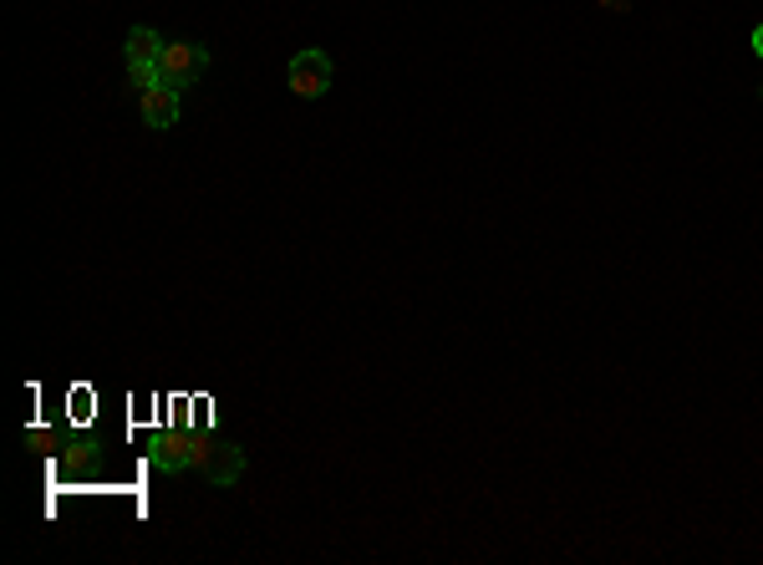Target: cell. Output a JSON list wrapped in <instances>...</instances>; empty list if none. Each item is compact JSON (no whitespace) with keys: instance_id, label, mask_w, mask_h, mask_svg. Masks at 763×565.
Returning <instances> with one entry per match:
<instances>
[{"instance_id":"obj_1","label":"cell","mask_w":763,"mask_h":565,"mask_svg":"<svg viewBox=\"0 0 763 565\" xmlns=\"http://www.w3.org/2000/svg\"><path fill=\"white\" fill-rule=\"evenodd\" d=\"M189 469H199L204 479L215 484V489H229L239 484L245 474V448L235 438H209V434H194V448H189Z\"/></svg>"},{"instance_id":"obj_2","label":"cell","mask_w":763,"mask_h":565,"mask_svg":"<svg viewBox=\"0 0 763 565\" xmlns=\"http://www.w3.org/2000/svg\"><path fill=\"white\" fill-rule=\"evenodd\" d=\"M204 72H209V51L199 41H168V51L158 57V82L174 87V92L194 87Z\"/></svg>"},{"instance_id":"obj_3","label":"cell","mask_w":763,"mask_h":565,"mask_svg":"<svg viewBox=\"0 0 763 565\" xmlns=\"http://www.w3.org/2000/svg\"><path fill=\"white\" fill-rule=\"evenodd\" d=\"M331 77H336L331 57H326V51H316V47H306V51H296V57H290L286 82H290V92H296V97L316 102V97L331 92Z\"/></svg>"},{"instance_id":"obj_4","label":"cell","mask_w":763,"mask_h":565,"mask_svg":"<svg viewBox=\"0 0 763 565\" xmlns=\"http://www.w3.org/2000/svg\"><path fill=\"white\" fill-rule=\"evenodd\" d=\"M143 122L148 128H158V132H168L174 128V122H179V92H174V87H148L143 92Z\"/></svg>"},{"instance_id":"obj_5","label":"cell","mask_w":763,"mask_h":565,"mask_svg":"<svg viewBox=\"0 0 763 565\" xmlns=\"http://www.w3.org/2000/svg\"><path fill=\"white\" fill-rule=\"evenodd\" d=\"M164 51H168V41L158 37L153 26H132V31H128V61H153V67H158V57H164Z\"/></svg>"},{"instance_id":"obj_6","label":"cell","mask_w":763,"mask_h":565,"mask_svg":"<svg viewBox=\"0 0 763 565\" xmlns=\"http://www.w3.org/2000/svg\"><path fill=\"white\" fill-rule=\"evenodd\" d=\"M128 77L138 92H148V87H158V67L153 61H128Z\"/></svg>"},{"instance_id":"obj_7","label":"cell","mask_w":763,"mask_h":565,"mask_svg":"<svg viewBox=\"0 0 763 565\" xmlns=\"http://www.w3.org/2000/svg\"><path fill=\"white\" fill-rule=\"evenodd\" d=\"M749 47H753V57H763V26H753V37H749Z\"/></svg>"}]
</instances>
